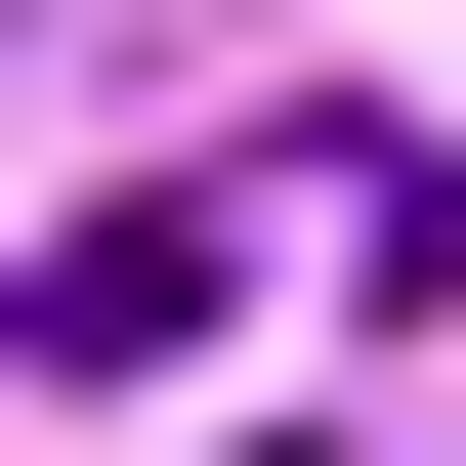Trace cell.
<instances>
[{
	"instance_id": "6da1fadb",
	"label": "cell",
	"mask_w": 466,
	"mask_h": 466,
	"mask_svg": "<svg viewBox=\"0 0 466 466\" xmlns=\"http://www.w3.org/2000/svg\"><path fill=\"white\" fill-rule=\"evenodd\" d=\"M127 339H212V212L127 170V212H43V381H127Z\"/></svg>"
},
{
	"instance_id": "7a4b0ae2",
	"label": "cell",
	"mask_w": 466,
	"mask_h": 466,
	"mask_svg": "<svg viewBox=\"0 0 466 466\" xmlns=\"http://www.w3.org/2000/svg\"><path fill=\"white\" fill-rule=\"evenodd\" d=\"M255 466H339V424H255Z\"/></svg>"
}]
</instances>
